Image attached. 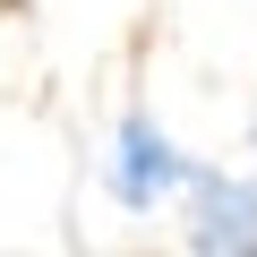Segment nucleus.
I'll return each instance as SVG.
<instances>
[{
  "mask_svg": "<svg viewBox=\"0 0 257 257\" xmlns=\"http://www.w3.org/2000/svg\"><path fill=\"white\" fill-rule=\"evenodd\" d=\"M180 180H189V155L172 146V128H163L155 111H138V103H128V111H120V128H111V163H103L111 206L155 214L163 197H180Z\"/></svg>",
  "mask_w": 257,
  "mask_h": 257,
  "instance_id": "nucleus-1",
  "label": "nucleus"
},
{
  "mask_svg": "<svg viewBox=\"0 0 257 257\" xmlns=\"http://www.w3.org/2000/svg\"><path fill=\"white\" fill-rule=\"evenodd\" d=\"M180 206H189L180 240L197 257H257V180H240L223 163H189Z\"/></svg>",
  "mask_w": 257,
  "mask_h": 257,
  "instance_id": "nucleus-2",
  "label": "nucleus"
}]
</instances>
